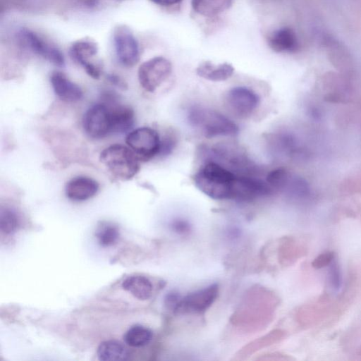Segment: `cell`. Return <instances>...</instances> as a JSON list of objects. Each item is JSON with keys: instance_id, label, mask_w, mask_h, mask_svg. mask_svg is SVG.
Wrapping results in <instances>:
<instances>
[{"instance_id": "cell-24", "label": "cell", "mask_w": 361, "mask_h": 361, "mask_svg": "<svg viewBox=\"0 0 361 361\" xmlns=\"http://www.w3.org/2000/svg\"><path fill=\"white\" fill-rule=\"evenodd\" d=\"M20 225L17 212L11 207H1L0 212V230L6 235L14 233Z\"/></svg>"}, {"instance_id": "cell-5", "label": "cell", "mask_w": 361, "mask_h": 361, "mask_svg": "<svg viewBox=\"0 0 361 361\" xmlns=\"http://www.w3.org/2000/svg\"><path fill=\"white\" fill-rule=\"evenodd\" d=\"M82 127L91 138L101 139L112 134V118L109 104L102 102L91 106L85 113Z\"/></svg>"}, {"instance_id": "cell-6", "label": "cell", "mask_w": 361, "mask_h": 361, "mask_svg": "<svg viewBox=\"0 0 361 361\" xmlns=\"http://www.w3.org/2000/svg\"><path fill=\"white\" fill-rule=\"evenodd\" d=\"M171 71V63L167 59L155 56L140 66L138 80L145 90L153 92L170 75Z\"/></svg>"}, {"instance_id": "cell-3", "label": "cell", "mask_w": 361, "mask_h": 361, "mask_svg": "<svg viewBox=\"0 0 361 361\" xmlns=\"http://www.w3.org/2000/svg\"><path fill=\"white\" fill-rule=\"evenodd\" d=\"M99 159L114 177L121 180L133 178L140 170V159L129 147L122 145L105 148Z\"/></svg>"}, {"instance_id": "cell-2", "label": "cell", "mask_w": 361, "mask_h": 361, "mask_svg": "<svg viewBox=\"0 0 361 361\" xmlns=\"http://www.w3.org/2000/svg\"><path fill=\"white\" fill-rule=\"evenodd\" d=\"M190 126L207 138L233 136L238 133V126L214 109L200 105L190 107L187 113Z\"/></svg>"}, {"instance_id": "cell-12", "label": "cell", "mask_w": 361, "mask_h": 361, "mask_svg": "<svg viewBox=\"0 0 361 361\" xmlns=\"http://www.w3.org/2000/svg\"><path fill=\"white\" fill-rule=\"evenodd\" d=\"M97 51V44L87 39L76 41L70 49L71 57L83 67L90 76L94 79H98L101 75L99 66L93 61Z\"/></svg>"}, {"instance_id": "cell-20", "label": "cell", "mask_w": 361, "mask_h": 361, "mask_svg": "<svg viewBox=\"0 0 361 361\" xmlns=\"http://www.w3.org/2000/svg\"><path fill=\"white\" fill-rule=\"evenodd\" d=\"M97 355L99 360L118 361L126 360L130 353L122 343L116 340H108L99 344Z\"/></svg>"}, {"instance_id": "cell-28", "label": "cell", "mask_w": 361, "mask_h": 361, "mask_svg": "<svg viewBox=\"0 0 361 361\" xmlns=\"http://www.w3.org/2000/svg\"><path fill=\"white\" fill-rule=\"evenodd\" d=\"M174 232L184 234L190 231V225L188 221L183 219H176L173 221L171 225Z\"/></svg>"}, {"instance_id": "cell-23", "label": "cell", "mask_w": 361, "mask_h": 361, "mask_svg": "<svg viewBox=\"0 0 361 361\" xmlns=\"http://www.w3.org/2000/svg\"><path fill=\"white\" fill-rule=\"evenodd\" d=\"M119 235L118 227L111 223H102L95 232L98 243L102 247H110L116 244Z\"/></svg>"}, {"instance_id": "cell-8", "label": "cell", "mask_w": 361, "mask_h": 361, "mask_svg": "<svg viewBox=\"0 0 361 361\" xmlns=\"http://www.w3.org/2000/svg\"><path fill=\"white\" fill-rule=\"evenodd\" d=\"M219 293L217 284H212L179 299L173 310L178 314H200L205 312L216 300Z\"/></svg>"}, {"instance_id": "cell-9", "label": "cell", "mask_w": 361, "mask_h": 361, "mask_svg": "<svg viewBox=\"0 0 361 361\" xmlns=\"http://www.w3.org/2000/svg\"><path fill=\"white\" fill-rule=\"evenodd\" d=\"M113 42L116 54L122 65L131 67L138 62L139 44L130 29L125 26L116 28Z\"/></svg>"}, {"instance_id": "cell-25", "label": "cell", "mask_w": 361, "mask_h": 361, "mask_svg": "<svg viewBox=\"0 0 361 361\" xmlns=\"http://www.w3.org/2000/svg\"><path fill=\"white\" fill-rule=\"evenodd\" d=\"M329 269V283L333 289L337 290L341 286V274L339 266L337 262L334 260L331 263Z\"/></svg>"}, {"instance_id": "cell-30", "label": "cell", "mask_w": 361, "mask_h": 361, "mask_svg": "<svg viewBox=\"0 0 361 361\" xmlns=\"http://www.w3.org/2000/svg\"><path fill=\"white\" fill-rule=\"evenodd\" d=\"M108 80H109V82L111 84H113L120 88H124L126 87L125 82L118 76H115L113 75H109L108 78Z\"/></svg>"}, {"instance_id": "cell-26", "label": "cell", "mask_w": 361, "mask_h": 361, "mask_svg": "<svg viewBox=\"0 0 361 361\" xmlns=\"http://www.w3.org/2000/svg\"><path fill=\"white\" fill-rule=\"evenodd\" d=\"M335 259V253L332 251H327L319 254L317 257H316L312 262V266L314 269H322L328 265H330L331 263Z\"/></svg>"}, {"instance_id": "cell-16", "label": "cell", "mask_w": 361, "mask_h": 361, "mask_svg": "<svg viewBox=\"0 0 361 361\" xmlns=\"http://www.w3.org/2000/svg\"><path fill=\"white\" fill-rule=\"evenodd\" d=\"M269 47L279 53L294 52L298 48V42L294 31L289 27H281L274 31L268 38Z\"/></svg>"}, {"instance_id": "cell-14", "label": "cell", "mask_w": 361, "mask_h": 361, "mask_svg": "<svg viewBox=\"0 0 361 361\" xmlns=\"http://www.w3.org/2000/svg\"><path fill=\"white\" fill-rule=\"evenodd\" d=\"M99 183L87 176H77L70 180L66 186V195L73 201L87 200L96 195Z\"/></svg>"}, {"instance_id": "cell-13", "label": "cell", "mask_w": 361, "mask_h": 361, "mask_svg": "<svg viewBox=\"0 0 361 361\" xmlns=\"http://www.w3.org/2000/svg\"><path fill=\"white\" fill-rule=\"evenodd\" d=\"M334 302L329 296H322L311 303L302 306L298 313L300 323L310 326L326 319L333 312Z\"/></svg>"}, {"instance_id": "cell-21", "label": "cell", "mask_w": 361, "mask_h": 361, "mask_svg": "<svg viewBox=\"0 0 361 361\" xmlns=\"http://www.w3.org/2000/svg\"><path fill=\"white\" fill-rule=\"evenodd\" d=\"M233 0H192L193 10L205 17H213L228 9Z\"/></svg>"}, {"instance_id": "cell-11", "label": "cell", "mask_w": 361, "mask_h": 361, "mask_svg": "<svg viewBox=\"0 0 361 361\" xmlns=\"http://www.w3.org/2000/svg\"><path fill=\"white\" fill-rule=\"evenodd\" d=\"M20 36L25 45L35 54L56 66H63L64 58L61 52L37 34L32 30L24 29L20 31Z\"/></svg>"}, {"instance_id": "cell-19", "label": "cell", "mask_w": 361, "mask_h": 361, "mask_svg": "<svg viewBox=\"0 0 361 361\" xmlns=\"http://www.w3.org/2000/svg\"><path fill=\"white\" fill-rule=\"evenodd\" d=\"M270 150L276 155L293 156L298 152L295 138L291 134L280 133L274 134L269 138Z\"/></svg>"}, {"instance_id": "cell-27", "label": "cell", "mask_w": 361, "mask_h": 361, "mask_svg": "<svg viewBox=\"0 0 361 361\" xmlns=\"http://www.w3.org/2000/svg\"><path fill=\"white\" fill-rule=\"evenodd\" d=\"M176 145V137L170 133H167L163 139H161V145L159 154V156H166L169 154Z\"/></svg>"}, {"instance_id": "cell-17", "label": "cell", "mask_w": 361, "mask_h": 361, "mask_svg": "<svg viewBox=\"0 0 361 361\" xmlns=\"http://www.w3.org/2000/svg\"><path fill=\"white\" fill-rule=\"evenodd\" d=\"M197 74L207 80L219 82L230 78L234 72L233 66L228 63L214 65L210 61L200 63L196 69Z\"/></svg>"}, {"instance_id": "cell-22", "label": "cell", "mask_w": 361, "mask_h": 361, "mask_svg": "<svg viewBox=\"0 0 361 361\" xmlns=\"http://www.w3.org/2000/svg\"><path fill=\"white\" fill-rule=\"evenodd\" d=\"M153 333L149 328L142 325H134L123 335L126 344L133 348H142L150 343Z\"/></svg>"}, {"instance_id": "cell-15", "label": "cell", "mask_w": 361, "mask_h": 361, "mask_svg": "<svg viewBox=\"0 0 361 361\" xmlns=\"http://www.w3.org/2000/svg\"><path fill=\"white\" fill-rule=\"evenodd\" d=\"M50 82L56 96L63 101L76 102L82 97L80 87L61 72H54L51 75Z\"/></svg>"}, {"instance_id": "cell-7", "label": "cell", "mask_w": 361, "mask_h": 361, "mask_svg": "<svg viewBox=\"0 0 361 361\" xmlns=\"http://www.w3.org/2000/svg\"><path fill=\"white\" fill-rule=\"evenodd\" d=\"M225 104L233 115L245 118L257 109L259 97L252 89L243 86L235 87L226 93Z\"/></svg>"}, {"instance_id": "cell-31", "label": "cell", "mask_w": 361, "mask_h": 361, "mask_svg": "<svg viewBox=\"0 0 361 361\" xmlns=\"http://www.w3.org/2000/svg\"><path fill=\"white\" fill-rule=\"evenodd\" d=\"M358 354H359L360 356H361V346L358 349Z\"/></svg>"}, {"instance_id": "cell-10", "label": "cell", "mask_w": 361, "mask_h": 361, "mask_svg": "<svg viewBox=\"0 0 361 361\" xmlns=\"http://www.w3.org/2000/svg\"><path fill=\"white\" fill-rule=\"evenodd\" d=\"M103 97L104 102L109 104L111 109L112 134H121L129 131L134 124L133 109L118 102V97L111 92H105Z\"/></svg>"}, {"instance_id": "cell-29", "label": "cell", "mask_w": 361, "mask_h": 361, "mask_svg": "<svg viewBox=\"0 0 361 361\" xmlns=\"http://www.w3.org/2000/svg\"><path fill=\"white\" fill-rule=\"evenodd\" d=\"M155 4L162 6H169L175 5L182 0H149Z\"/></svg>"}, {"instance_id": "cell-1", "label": "cell", "mask_w": 361, "mask_h": 361, "mask_svg": "<svg viewBox=\"0 0 361 361\" xmlns=\"http://www.w3.org/2000/svg\"><path fill=\"white\" fill-rule=\"evenodd\" d=\"M238 175L226 166L208 160L192 179L195 185L207 196L218 200H233Z\"/></svg>"}, {"instance_id": "cell-4", "label": "cell", "mask_w": 361, "mask_h": 361, "mask_svg": "<svg viewBox=\"0 0 361 361\" xmlns=\"http://www.w3.org/2000/svg\"><path fill=\"white\" fill-rule=\"evenodd\" d=\"M126 142L140 161H146L159 154L161 138L154 129L142 127L128 133Z\"/></svg>"}, {"instance_id": "cell-18", "label": "cell", "mask_w": 361, "mask_h": 361, "mask_svg": "<svg viewBox=\"0 0 361 361\" xmlns=\"http://www.w3.org/2000/svg\"><path fill=\"white\" fill-rule=\"evenodd\" d=\"M121 286L123 290L140 300H148L152 295V283L149 279L144 276H128L122 282Z\"/></svg>"}]
</instances>
